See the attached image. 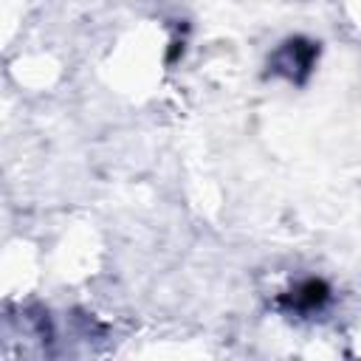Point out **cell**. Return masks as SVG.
Returning a JSON list of instances; mask_svg holds the SVG:
<instances>
[{"label":"cell","instance_id":"7a4b0ae2","mask_svg":"<svg viewBox=\"0 0 361 361\" xmlns=\"http://www.w3.org/2000/svg\"><path fill=\"white\" fill-rule=\"evenodd\" d=\"M327 302H330V285H327L324 279H316V276L299 279L293 288H288V290L279 293V299H276L279 310L296 313V316L316 313V310H322Z\"/></svg>","mask_w":361,"mask_h":361},{"label":"cell","instance_id":"6da1fadb","mask_svg":"<svg viewBox=\"0 0 361 361\" xmlns=\"http://www.w3.org/2000/svg\"><path fill=\"white\" fill-rule=\"evenodd\" d=\"M316 56H319V45H316L313 39L290 37V39H285V42L271 54L268 68H271V73L285 76V79L293 82V85H302V82L310 76V71H313V65H316Z\"/></svg>","mask_w":361,"mask_h":361}]
</instances>
